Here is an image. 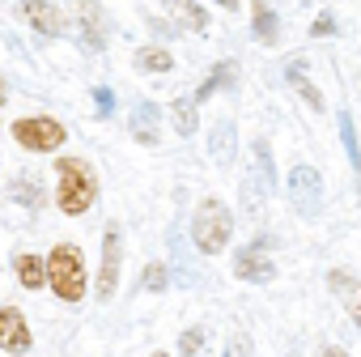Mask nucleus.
I'll return each instance as SVG.
<instances>
[{"mask_svg": "<svg viewBox=\"0 0 361 357\" xmlns=\"http://www.w3.org/2000/svg\"><path fill=\"white\" fill-rule=\"evenodd\" d=\"M145 289H149V294L166 289V268H161V264H149V268H145Z\"/></svg>", "mask_w": 361, "mask_h": 357, "instance_id": "5701e85b", "label": "nucleus"}, {"mask_svg": "<svg viewBox=\"0 0 361 357\" xmlns=\"http://www.w3.org/2000/svg\"><path fill=\"white\" fill-rule=\"evenodd\" d=\"M213 5H221V9H230V13H234V9H238V0H213Z\"/></svg>", "mask_w": 361, "mask_h": 357, "instance_id": "bb28decb", "label": "nucleus"}, {"mask_svg": "<svg viewBox=\"0 0 361 357\" xmlns=\"http://www.w3.org/2000/svg\"><path fill=\"white\" fill-rule=\"evenodd\" d=\"M226 81H234V64H217V68H213V77L196 90V98H192V102H204V98H209L217 85H226Z\"/></svg>", "mask_w": 361, "mask_h": 357, "instance_id": "aec40b11", "label": "nucleus"}, {"mask_svg": "<svg viewBox=\"0 0 361 357\" xmlns=\"http://www.w3.org/2000/svg\"><path fill=\"white\" fill-rule=\"evenodd\" d=\"M285 77H289V85L306 98V107H310V111H323V107H327V102H323V94H319V90L310 85V77H306V60H289V64H285Z\"/></svg>", "mask_w": 361, "mask_h": 357, "instance_id": "f8f14e48", "label": "nucleus"}, {"mask_svg": "<svg viewBox=\"0 0 361 357\" xmlns=\"http://www.w3.org/2000/svg\"><path fill=\"white\" fill-rule=\"evenodd\" d=\"M230 234H234V213L221 200H204L196 209V217H192V243L204 255H217V251H226Z\"/></svg>", "mask_w": 361, "mask_h": 357, "instance_id": "7ed1b4c3", "label": "nucleus"}, {"mask_svg": "<svg viewBox=\"0 0 361 357\" xmlns=\"http://www.w3.org/2000/svg\"><path fill=\"white\" fill-rule=\"evenodd\" d=\"M327 285H331V294L344 302V310L353 315V323L361 327V281H357V277H348V272H331V277H327Z\"/></svg>", "mask_w": 361, "mask_h": 357, "instance_id": "9d476101", "label": "nucleus"}, {"mask_svg": "<svg viewBox=\"0 0 361 357\" xmlns=\"http://www.w3.org/2000/svg\"><path fill=\"white\" fill-rule=\"evenodd\" d=\"M0 344H5L9 353H26L30 349V327H26V319H22L18 306L0 310Z\"/></svg>", "mask_w": 361, "mask_h": 357, "instance_id": "6e6552de", "label": "nucleus"}, {"mask_svg": "<svg viewBox=\"0 0 361 357\" xmlns=\"http://www.w3.org/2000/svg\"><path fill=\"white\" fill-rule=\"evenodd\" d=\"M209 153H213L217 166H230V162H234V123H230V119H217V123H213Z\"/></svg>", "mask_w": 361, "mask_h": 357, "instance_id": "ddd939ff", "label": "nucleus"}, {"mask_svg": "<svg viewBox=\"0 0 361 357\" xmlns=\"http://www.w3.org/2000/svg\"><path fill=\"white\" fill-rule=\"evenodd\" d=\"M251 22H255V39H259L264 47H272V43L281 39V35H276V13H272V5H264V0H255Z\"/></svg>", "mask_w": 361, "mask_h": 357, "instance_id": "2eb2a0df", "label": "nucleus"}, {"mask_svg": "<svg viewBox=\"0 0 361 357\" xmlns=\"http://www.w3.org/2000/svg\"><path fill=\"white\" fill-rule=\"evenodd\" d=\"M13 196H18V200H26V205H39V188H35V183H26V178H18V183H13Z\"/></svg>", "mask_w": 361, "mask_h": 357, "instance_id": "b1692460", "label": "nucleus"}, {"mask_svg": "<svg viewBox=\"0 0 361 357\" xmlns=\"http://www.w3.org/2000/svg\"><path fill=\"white\" fill-rule=\"evenodd\" d=\"M289 200L298 205L302 217H319V205H323V178L314 166H293L289 170Z\"/></svg>", "mask_w": 361, "mask_h": 357, "instance_id": "39448f33", "label": "nucleus"}, {"mask_svg": "<svg viewBox=\"0 0 361 357\" xmlns=\"http://www.w3.org/2000/svg\"><path fill=\"white\" fill-rule=\"evenodd\" d=\"M170 115H174V132L178 136H196V102L192 98H174Z\"/></svg>", "mask_w": 361, "mask_h": 357, "instance_id": "f3484780", "label": "nucleus"}, {"mask_svg": "<svg viewBox=\"0 0 361 357\" xmlns=\"http://www.w3.org/2000/svg\"><path fill=\"white\" fill-rule=\"evenodd\" d=\"M119 285V230L106 226V243H102V272H98V298L106 302Z\"/></svg>", "mask_w": 361, "mask_h": 357, "instance_id": "0eeeda50", "label": "nucleus"}, {"mask_svg": "<svg viewBox=\"0 0 361 357\" xmlns=\"http://www.w3.org/2000/svg\"><path fill=\"white\" fill-rule=\"evenodd\" d=\"M22 18H26L39 35H47V39L64 35V13L51 5V0H26V5H22Z\"/></svg>", "mask_w": 361, "mask_h": 357, "instance_id": "423d86ee", "label": "nucleus"}, {"mask_svg": "<svg viewBox=\"0 0 361 357\" xmlns=\"http://www.w3.org/2000/svg\"><path fill=\"white\" fill-rule=\"evenodd\" d=\"M200 349H204V332H200V327H188L183 340H178V353H183V357H196Z\"/></svg>", "mask_w": 361, "mask_h": 357, "instance_id": "4be33fe9", "label": "nucleus"}, {"mask_svg": "<svg viewBox=\"0 0 361 357\" xmlns=\"http://www.w3.org/2000/svg\"><path fill=\"white\" fill-rule=\"evenodd\" d=\"M47 285L64 302H81L85 298V260H81V251L73 243L51 247V255H47Z\"/></svg>", "mask_w": 361, "mask_h": 357, "instance_id": "f257e3e1", "label": "nucleus"}, {"mask_svg": "<svg viewBox=\"0 0 361 357\" xmlns=\"http://www.w3.org/2000/svg\"><path fill=\"white\" fill-rule=\"evenodd\" d=\"M13 268H18V281H22L26 289H39V285L47 281V264H43V260H35V255H18V264H13Z\"/></svg>", "mask_w": 361, "mask_h": 357, "instance_id": "a211bd4d", "label": "nucleus"}, {"mask_svg": "<svg viewBox=\"0 0 361 357\" xmlns=\"http://www.w3.org/2000/svg\"><path fill=\"white\" fill-rule=\"evenodd\" d=\"M238 277H243V281H268V277H272V260L259 255V247H251V251L238 255Z\"/></svg>", "mask_w": 361, "mask_h": 357, "instance_id": "4468645a", "label": "nucleus"}, {"mask_svg": "<svg viewBox=\"0 0 361 357\" xmlns=\"http://www.w3.org/2000/svg\"><path fill=\"white\" fill-rule=\"evenodd\" d=\"M340 136H344V149H348V162L361 166V149H357V132H353V119L340 111Z\"/></svg>", "mask_w": 361, "mask_h": 357, "instance_id": "412c9836", "label": "nucleus"}, {"mask_svg": "<svg viewBox=\"0 0 361 357\" xmlns=\"http://www.w3.org/2000/svg\"><path fill=\"white\" fill-rule=\"evenodd\" d=\"M128 123H132V132H136L140 145H157V140H161V115H157L153 102H136V107L128 111Z\"/></svg>", "mask_w": 361, "mask_h": 357, "instance_id": "1a4fd4ad", "label": "nucleus"}, {"mask_svg": "<svg viewBox=\"0 0 361 357\" xmlns=\"http://www.w3.org/2000/svg\"><path fill=\"white\" fill-rule=\"evenodd\" d=\"M331 30H336V22H331V13H319V18H314V26H310V35H314V39H327Z\"/></svg>", "mask_w": 361, "mask_h": 357, "instance_id": "393cba45", "label": "nucleus"}, {"mask_svg": "<svg viewBox=\"0 0 361 357\" xmlns=\"http://www.w3.org/2000/svg\"><path fill=\"white\" fill-rule=\"evenodd\" d=\"M153 357H166V353H153Z\"/></svg>", "mask_w": 361, "mask_h": 357, "instance_id": "c85d7f7f", "label": "nucleus"}, {"mask_svg": "<svg viewBox=\"0 0 361 357\" xmlns=\"http://www.w3.org/2000/svg\"><path fill=\"white\" fill-rule=\"evenodd\" d=\"M13 136H18V145L30 149V153H51V149H60V145L68 140L64 123H56V119H47V115L18 119V123H13Z\"/></svg>", "mask_w": 361, "mask_h": 357, "instance_id": "20e7f679", "label": "nucleus"}, {"mask_svg": "<svg viewBox=\"0 0 361 357\" xmlns=\"http://www.w3.org/2000/svg\"><path fill=\"white\" fill-rule=\"evenodd\" d=\"M166 13L183 30H204L209 26V13H204V5H196V0H166Z\"/></svg>", "mask_w": 361, "mask_h": 357, "instance_id": "9b49d317", "label": "nucleus"}, {"mask_svg": "<svg viewBox=\"0 0 361 357\" xmlns=\"http://www.w3.org/2000/svg\"><path fill=\"white\" fill-rule=\"evenodd\" d=\"M136 68H140V73H170L174 60H170V52H161V47H140V52H136Z\"/></svg>", "mask_w": 361, "mask_h": 357, "instance_id": "6ab92c4d", "label": "nucleus"}, {"mask_svg": "<svg viewBox=\"0 0 361 357\" xmlns=\"http://www.w3.org/2000/svg\"><path fill=\"white\" fill-rule=\"evenodd\" d=\"M60 209L68 213V217H77V213H85L90 205H94V196H98V178H94V170L81 162V157H60Z\"/></svg>", "mask_w": 361, "mask_h": 357, "instance_id": "f03ea898", "label": "nucleus"}, {"mask_svg": "<svg viewBox=\"0 0 361 357\" xmlns=\"http://www.w3.org/2000/svg\"><path fill=\"white\" fill-rule=\"evenodd\" d=\"M77 18H81V26H85L90 43H94V47H102V30H106L102 9H98V5H90V0H77Z\"/></svg>", "mask_w": 361, "mask_h": 357, "instance_id": "dca6fc26", "label": "nucleus"}, {"mask_svg": "<svg viewBox=\"0 0 361 357\" xmlns=\"http://www.w3.org/2000/svg\"><path fill=\"white\" fill-rule=\"evenodd\" d=\"M323 357H348V353H344V349H336V344H331V349H323Z\"/></svg>", "mask_w": 361, "mask_h": 357, "instance_id": "cd10ccee", "label": "nucleus"}, {"mask_svg": "<svg viewBox=\"0 0 361 357\" xmlns=\"http://www.w3.org/2000/svg\"><path fill=\"white\" fill-rule=\"evenodd\" d=\"M94 98H98V111H102V115H111V107H115V94H111L106 85H98V94H94Z\"/></svg>", "mask_w": 361, "mask_h": 357, "instance_id": "a878e982", "label": "nucleus"}]
</instances>
